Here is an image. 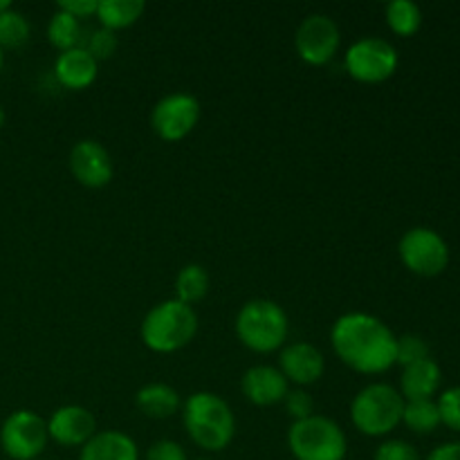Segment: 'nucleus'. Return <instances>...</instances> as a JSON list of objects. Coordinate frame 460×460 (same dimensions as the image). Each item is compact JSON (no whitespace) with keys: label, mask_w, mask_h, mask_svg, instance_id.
Segmentation results:
<instances>
[{"label":"nucleus","mask_w":460,"mask_h":460,"mask_svg":"<svg viewBox=\"0 0 460 460\" xmlns=\"http://www.w3.org/2000/svg\"><path fill=\"white\" fill-rule=\"evenodd\" d=\"M331 344L349 368L362 376H380L395 364L398 337L376 314L346 313L332 323Z\"/></svg>","instance_id":"obj_1"},{"label":"nucleus","mask_w":460,"mask_h":460,"mask_svg":"<svg viewBox=\"0 0 460 460\" xmlns=\"http://www.w3.org/2000/svg\"><path fill=\"white\" fill-rule=\"evenodd\" d=\"M182 425L193 445L205 452H223L236 436V416L225 398L198 391L182 402Z\"/></svg>","instance_id":"obj_2"},{"label":"nucleus","mask_w":460,"mask_h":460,"mask_svg":"<svg viewBox=\"0 0 460 460\" xmlns=\"http://www.w3.org/2000/svg\"><path fill=\"white\" fill-rule=\"evenodd\" d=\"M198 332V314L193 305L173 299L160 301L144 314L139 337L153 353L169 355L184 349Z\"/></svg>","instance_id":"obj_3"},{"label":"nucleus","mask_w":460,"mask_h":460,"mask_svg":"<svg viewBox=\"0 0 460 460\" xmlns=\"http://www.w3.org/2000/svg\"><path fill=\"white\" fill-rule=\"evenodd\" d=\"M290 332L288 314L277 301L252 299L241 305L236 314V337L254 353H274L283 349Z\"/></svg>","instance_id":"obj_4"},{"label":"nucleus","mask_w":460,"mask_h":460,"mask_svg":"<svg viewBox=\"0 0 460 460\" xmlns=\"http://www.w3.org/2000/svg\"><path fill=\"white\" fill-rule=\"evenodd\" d=\"M404 398L386 382L367 385L350 402V420L355 429L371 438L391 434L402 422Z\"/></svg>","instance_id":"obj_5"},{"label":"nucleus","mask_w":460,"mask_h":460,"mask_svg":"<svg viewBox=\"0 0 460 460\" xmlns=\"http://www.w3.org/2000/svg\"><path fill=\"white\" fill-rule=\"evenodd\" d=\"M288 447L295 460H344L349 438L332 418L314 413L305 420L292 422L288 429Z\"/></svg>","instance_id":"obj_6"},{"label":"nucleus","mask_w":460,"mask_h":460,"mask_svg":"<svg viewBox=\"0 0 460 460\" xmlns=\"http://www.w3.org/2000/svg\"><path fill=\"white\" fill-rule=\"evenodd\" d=\"M398 49L382 36H362L344 54V67L355 81L380 84L398 70Z\"/></svg>","instance_id":"obj_7"},{"label":"nucleus","mask_w":460,"mask_h":460,"mask_svg":"<svg viewBox=\"0 0 460 460\" xmlns=\"http://www.w3.org/2000/svg\"><path fill=\"white\" fill-rule=\"evenodd\" d=\"M48 443V420L31 409H16L0 427V447L12 460H39Z\"/></svg>","instance_id":"obj_8"},{"label":"nucleus","mask_w":460,"mask_h":460,"mask_svg":"<svg viewBox=\"0 0 460 460\" xmlns=\"http://www.w3.org/2000/svg\"><path fill=\"white\" fill-rule=\"evenodd\" d=\"M400 261L418 277H438L449 265V245L436 229L411 227L398 243Z\"/></svg>","instance_id":"obj_9"},{"label":"nucleus","mask_w":460,"mask_h":460,"mask_svg":"<svg viewBox=\"0 0 460 460\" xmlns=\"http://www.w3.org/2000/svg\"><path fill=\"white\" fill-rule=\"evenodd\" d=\"M200 119V102L189 93H171L157 99L151 111V128L164 142L187 137Z\"/></svg>","instance_id":"obj_10"},{"label":"nucleus","mask_w":460,"mask_h":460,"mask_svg":"<svg viewBox=\"0 0 460 460\" xmlns=\"http://www.w3.org/2000/svg\"><path fill=\"white\" fill-rule=\"evenodd\" d=\"M341 43L340 25L328 13H310L299 22L295 34L296 54L310 66L332 61Z\"/></svg>","instance_id":"obj_11"},{"label":"nucleus","mask_w":460,"mask_h":460,"mask_svg":"<svg viewBox=\"0 0 460 460\" xmlns=\"http://www.w3.org/2000/svg\"><path fill=\"white\" fill-rule=\"evenodd\" d=\"M67 166H70V173L75 175L76 182L88 189L106 187L112 175H115V164H112L108 148L102 142L90 137L79 139L70 148Z\"/></svg>","instance_id":"obj_12"},{"label":"nucleus","mask_w":460,"mask_h":460,"mask_svg":"<svg viewBox=\"0 0 460 460\" xmlns=\"http://www.w3.org/2000/svg\"><path fill=\"white\" fill-rule=\"evenodd\" d=\"M48 434L61 447H84L97 434V420L81 404H63L49 416Z\"/></svg>","instance_id":"obj_13"},{"label":"nucleus","mask_w":460,"mask_h":460,"mask_svg":"<svg viewBox=\"0 0 460 460\" xmlns=\"http://www.w3.org/2000/svg\"><path fill=\"white\" fill-rule=\"evenodd\" d=\"M279 371L286 376L288 382L304 389L322 380L326 371V359L322 350L310 341H292L283 346L279 353Z\"/></svg>","instance_id":"obj_14"},{"label":"nucleus","mask_w":460,"mask_h":460,"mask_svg":"<svg viewBox=\"0 0 460 460\" xmlns=\"http://www.w3.org/2000/svg\"><path fill=\"white\" fill-rule=\"evenodd\" d=\"M241 391L256 407H274V404L286 400L288 391H290V382L279 371V367L256 364V367H250L243 373Z\"/></svg>","instance_id":"obj_15"},{"label":"nucleus","mask_w":460,"mask_h":460,"mask_svg":"<svg viewBox=\"0 0 460 460\" xmlns=\"http://www.w3.org/2000/svg\"><path fill=\"white\" fill-rule=\"evenodd\" d=\"M99 61L85 48H72L58 52L54 61V76L67 90H84L97 79Z\"/></svg>","instance_id":"obj_16"},{"label":"nucleus","mask_w":460,"mask_h":460,"mask_svg":"<svg viewBox=\"0 0 460 460\" xmlns=\"http://www.w3.org/2000/svg\"><path fill=\"white\" fill-rule=\"evenodd\" d=\"M79 460H139V447L124 431H97L81 447Z\"/></svg>","instance_id":"obj_17"},{"label":"nucleus","mask_w":460,"mask_h":460,"mask_svg":"<svg viewBox=\"0 0 460 460\" xmlns=\"http://www.w3.org/2000/svg\"><path fill=\"white\" fill-rule=\"evenodd\" d=\"M443 373L440 367L431 358L420 359L416 364H409L402 368L400 376V395L404 402L409 400H434L436 391L440 389Z\"/></svg>","instance_id":"obj_18"},{"label":"nucleus","mask_w":460,"mask_h":460,"mask_svg":"<svg viewBox=\"0 0 460 460\" xmlns=\"http://www.w3.org/2000/svg\"><path fill=\"white\" fill-rule=\"evenodd\" d=\"M180 394L166 382H148L135 394V407L153 420H166L180 409Z\"/></svg>","instance_id":"obj_19"},{"label":"nucleus","mask_w":460,"mask_h":460,"mask_svg":"<svg viewBox=\"0 0 460 460\" xmlns=\"http://www.w3.org/2000/svg\"><path fill=\"white\" fill-rule=\"evenodd\" d=\"M144 9H146L144 0H99L97 18L102 27L117 31L137 22Z\"/></svg>","instance_id":"obj_20"},{"label":"nucleus","mask_w":460,"mask_h":460,"mask_svg":"<svg viewBox=\"0 0 460 460\" xmlns=\"http://www.w3.org/2000/svg\"><path fill=\"white\" fill-rule=\"evenodd\" d=\"M209 272L200 263H187L175 277V299L193 305L202 301L209 292Z\"/></svg>","instance_id":"obj_21"},{"label":"nucleus","mask_w":460,"mask_h":460,"mask_svg":"<svg viewBox=\"0 0 460 460\" xmlns=\"http://www.w3.org/2000/svg\"><path fill=\"white\" fill-rule=\"evenodd\" d=\"M48 40L63 52V49L84 48V27H81L79 18L72 13L57 9L48 22Z\"/></svg>","instance_id":"obj_22"},{"label":"nucleus","mask_w":460,"mask_h":460,"mask_svg":"<svg viewBox=\"0 0 460 460\" xmlns=\"http://www.w3.org/2000/svg\"><path fill=\"white\" fill-rule=\"evenodd\" d=\"M386 22L400 36H411L422 25V9L413 0H391L385 7Z\"/></svg>","instance_id":"obj_23"},{"label":"nucleus","mask_w":460,"mask_h":460,"mask_svg":"<svg viewBox=\"0 0 460 460\" xmlns=\"http://www.w3.org/2000/svg\"><path fill=\"white\" fill-rule=\"evenodd\" d=\"M402 422L416 434H431L440 425V413L436 400H409L404 402Z\"/></svg>","instance_id":"obj_24"},{"label":"nucleus","mask_w":460,"mask_h":460,"mask_svg":"<svg viewBox=\"0 0 460 460\" xmlns=\"http://www.w3.org/2000/svg\"><path fill=\"white\" fill-rule=\"evenodd\" d=\"M30 21L22 12L9 7L7 12L0 13V48L16 49L30 40Z\"/></svg>","instance_id":"obj_25"},{"label":"nucleus","mask_w":460,"mask_h":460,"mask_svg":"<svg viewBox=\"0 0 460 460\" xmlns=\"http://www.w3.org/2000/svg\"><path fill=\"white\" fill-rule=\"evenodd\" d=\"M429 358V344L422 340L420 335H402L398 337V344H395V364L400 367H409V364H416L420 359Z\"/></svg>","instance_id":"obj_26"},{"label":"nucleus","mask_w":460,"mask_h":460,"mask_svg":"<svg viewBox=\"0 0 460 460\" xmlns=\"http://www.w3.org/2000/svg\"><path fill=\"white\" fill-rule=\"evenodd\" d=\"M84 48L93 54L97 61H106L119 48V39H117V31L108 30V27H99V30L90 31L88 39L84 40Z\"/></svg>","instance_id":"obj_27"},{"label":"nucleus","mask_w":460,"mask_h":460,"mask_svg":"<svg viewBox=\"0 0 460 460\" xmlns=\"http://www.w3.org/2000/svg\"><path fill=\"white\" fill-rule=\"evenodd\" d=\"M436 404H438L440 425H447L449 429L460 431V386L443 391Z\"/></svg>","instance_id":"obj_28"},{"label":"nucleus","mask_w":460,"mask_h":460,"mask_svg":"<svg viewBox=\"0 0 460 460\" xmlns=\"http://www.w3.org/2000/svg\"><path fill=\"white\" fill-rule=\"evenodd\" d=\"M283 404H286V411L288 416L292 418V420H305V418L314 416V398L310 391L301 389V386H296V389H290L288 391L286 400H283Z\"/></svg>","instance_id":"obj_29"},{"label":"nucleus","mask_w":460,"mask_h":460,"mask_svg":"<svg viewBox=\"0 0 460 460\" xmlns=\"http://www.w3.org/2000/svg\"><path fill=\"white\" fill-rule=\"evenodd\" d=\"M373 460H420V454L411 443L402 438H389L377 445Z\"/></svg>","instance_id":"obj_30"},{"label":"nucleus","mask_w":460,"mask_h":460,"mask_svg":"<svg viewBox=\"0 0 460 460\" xmlns=\"http://www.w3.org/2000/svg\"><path fill=\"white\" fill-rule=\"evenodd\" d=\"M144 460H189V456L182 445L175 443V440L162 438L148 445Z\"/></svg>","instance_id":"obj_31"},{"label":"nucleus","mask_w":460,"mask_h":460,"mask_svg":"<svg viewBox=\"0 0 460 460\" xmlns=\"http://www.w3.org/2000/svg\"><path fill=\"white\" fill-rule=\"evenodd\" d=\"M99 0H58V9L72 13L75 18H88L97 16Z\"/></svg>","instance_id":"obj_32"},{"label":"nucleus","mask_w":460,"mask_h":460,"mask_svg":"<svg viewBox=\"0 0 460 460\" xmlns=\"http://www.w3.org/2000/svg\"><path fill=\"white\" fill-rule=\"evenodd\" d=\"M425 460H460V443L454 440V443L438 445L436 449H431Z\"/></svg>","instance_id":"obj_33"},{"label":"nucleus","mask_w":460,"mask_h":460,"mask_svg":"<svg viewBox=\"0 0 460 460\" xmlns=\"http://www.w3.org/2000/svg\"><path fill=\"white\" fill-rule=\"evenodd\" d=\"M9 7H12V3H9V0H0V13L7 12Z\"/></svg>","instance_id":"obj_34"},{"label":"nucleus","mask_w":460,"mask_h":460,"mask_svg":"<svg viewBox=\"0 0 460 460\" xmlns=\"http://www.w3.org/2000/svg\"><path fill=\"white\" fill-rule=\"evenodd\" d=\"M4 119H7V115H4V108H3V103H0V128L4 126Z\"/></svg>","instance_id":"obj_35"},{"label":"nucleus","mask_w":460,"mask_h":460,"mask_svg":"<svg viewBox=\"0 0 460 460\" xmlns=\"http://www.w3.org/2000/svg\"><path fill=\"white\" fill-rule=\"evenodd\" d=\"M3 63H4V49L0 48V70H3Z\"/></svg>","instance_id":"obj_36"},{"label":"nucleus","mask_w":460,"mask_h":460,"mask_svg":"<svg viewBox=\"0 0 460 460\" xmlns=\"http://www.w3.org/2000/svg\"><path fill=\"white\" fill-rule=\"evenodd\" d=\"M193 460H214V458H209V456H198V458H193Z\"/></svg>","instance_id":"obj_37"}]
</instances>
